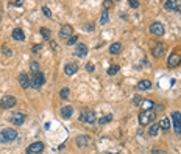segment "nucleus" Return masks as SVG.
I'll use <instances>...</instances> for the list:
<instances>
[{
  "label": "nucleus",
  "instance_id": "nucleus-1",
  "mask_svg": "<svg viewBox=\"0 0 181 154\" xmlns=\"http://www.w3.org/2000/svg\"><path fill=\"white\" fill-rule=\"evenodd\" d=\"M150 50H151L153 56H156V58H162V56L165 55L167 47H165V44H162V42H153V44H151V47H150Z\"/></svg>",
  "mask_w": 181,
  "mask_h": 154
},
{
  "label": "nucleus",
  "instance_id": "nucleus-2",
  "mask_svg": "<svg viewBox=\"0 0 181 154\" xmlns=\"http://www.w3.org/2000/svg\"><path fill=\"white\" fill-rule=\"evenodd\" d=\"M179 64H181V53L179 51H173L169 56V59H167V66H169V69H175Z\"/></svg>",
  "mask_w": 181,
  "mask_h": 154
},
{
  "label": "nucleus",
  "instance_id": "nucleus-3",
  "mask_svg": "<svg viewBox=\"0 0 181 154\" xmlns=\"http://www.w3.org/2000/svg\"><path fill=\"white\" fill-rule=\"evenodd\" d=\"M154 118V112L153 111H142L139 114V123L144 126V125H148L151 120Z\"/></svg>",
  "mask_w": 181,
  "mask_h": 154
},
{
  "label": "nucleus",
  "instance_id": "nucleus-4",
  "mask_svg": "<svg viewBox=\"0 0 181 154\" xmlns=\"http://www.w3.org/2000/svg\"><path fill=\"white\" fill-rule=\"evenodd\" d=\"M170 120L173 121L175 132L181 135V112H178V111H173V112H172V118H170Z\"/></svg>",
  "mask_w": 181,
  "mask_h": 154
},
{
  "label": "nucleus",
  "instance_id": "nucleus-5",
  "mask_svg": "<svg viewBox=\"0 0 181 154\" xmlns=\"http://www.w3.org/2000/svg\"><path fill=\"white\" fill-rule=\"evenodd\" d=\"M80 121H84V123H89V125H92L95 123V114L92 111H83L80 114Z\"/></svg>",
  "mask_w": 181,
  "mask_h": 154
},
{
  "label": "nucleus",
  "instance_id": "nucleus-6",
  "mask_svg": "<svg viewBox=\"0 0 181 154\" xmlns=\"http://www.w3.org/2000/svg\"><path fill=\"white\" fill-rule=\"evenodd\" d=\"M0 106H2L3 109L14 108V106H16V98L11 97V95H6V97H3L2 100H0Z\"/></svg>",
  "mask_w": 181,
  "mask_h": 154
},
{
  "label": "nucleus",
  "instance_id": "nucleus-7",
  "mask_svg": "<svg viewBox=\"0 0 181 154\" xmlns=\"http://www.w3.org/2000/svg\"><path fill=\"white\" fill-rule=\"evenodd\" d=\"M150 31H151V34H154V36H162L165 30H164V25H162V23L153 22V23L150 25Z\"/></svg>",
  "mask_w": 181,
  "mask_h": 154
},
{
  "label": "nucleus",
  "instance_id": "nucleus-8",
  "mask_svg": "<svg viewBox=\"0 0 181 154\" xmlns=\"http://www.w3.org/2000/svg\"><path fill=\"white\" fill-rule=\"evenodd\" d=\"M72 33H73V28L70 27V25H62L61 30H59V37L61 39H70Z\"/></svg>",
  "mask_w": 181,
  "mask_h": 154
},
{
  "label": "nucleus",
  "instance_id": "nucleus-9",
  "mask_svg": "<svg viewBox=\"0 0 181 154\" xmlns=\"http://www.w3.org/2000/svg\"><path fill=\"white\" fill-rule=\"evenodd\" d=\"M44 83H45V76H44L42 73H36V75L33 76V80H31V87L39 89Z\"/></svg>",
  "mask_w": 181,
  "mask_h": 154
},
{
  "label": "nucleus",
  "instance_id": "nucleus-10",
  "mask_svg": "<svg viewBox=\"0 0 181 154\" xmlns=\"http://www.w3.org/2000/svg\"><path fill=\"white\" fill-rule=\"evenodd\" d=\"M42 149H44V143L42 142H34L27 148V152L28 154H39Z\"/></svg>",
  "mask_w": 181,
  "mask_h": 154
},
{
  "label": "nucleus",
  "instance_id": "nucleus-11",
  "mask_svg": "<svg viewBox=\"0 0 181 154\" xmlns=\"http://www.w3.org/2000/svg\"><path fill=\"white\" fill-rule=\"evenodd\" d=\"M11 123H12V125H16V126L23 125V123H25V115H23L22 112H16V114L11 117Z\"/></svg>",
  "mask_w": 181,
  "mask_h": 154
},
{
  "label": "nucleus",
  "instance_id": "nucleus-12",
  "mask_svg": "<svg viewBox=\"0 0 181 154\" xmlns=\"http://www.w3.org/2000/svg\"><path fill=\"white\" fill-rule=\"evenodd\" d=\"M19 83H20V87L22 89H28L31 86V80L28 78L27 73H20L19 75Z\"/></svg>",
  "mask_w": 181,
  "mask_h": 154
},
{
  "label": "nucleus",
  "instance_id": "nucleus-13",
  "mask_svg": "<svg viewBox=\"0 0 181 154\" xmlns=\"http://www.w3.org/2000/svg\"><path fill=\"white\" fill-rule=\"evenodd\" d=\"M2 132H3V135L6 137L8 142H12V140L17 139V132H16L14 129H9V128H6V129H3Z\"/></svg>",
  "mask_w": 181,
  "mask_h": 154
},
{
  "label": "nucleus",
  "instance_id": "nucleus-14",
  "mask_svg": "<svg viewBox=\"0 0 181 154\" xmlns=\"http://www.w3.org/2000/svg\"><path fill=\"white\" fill-rule=\"evenodd\" d=\"M75 55L78 56V58H84L87 55V47L84 44H78V45H76V48H75Z\"/></svg>",
  "mask_w": 181,
  "mask_h": 154
},
{
  "label": "nucleus",
  "instance_id": "nucleus-15",
  "mask_svg": "<svg viewBox=\"0 0 181 154\" xmlns=\"http://www.w3.org/2000/svg\"><path fill=\"white\" fill-rule=\"evenodd\" d=\"M75 143L78 145V146H87L90 143V137H87V135H78V137L75 139Z\"/></svg>",
  "mask_w": 181,
  "mask_h": 154
},
{
  "label": "nucleus",
  "instance_id": "nucleus-16",
  "mask_svg": "<svg viewBox=\"0 0 181 154\" xmlns=\"http://www.w3.org/2000/svg\"><path fill=\"white\" fill-rule=\"evenodd\" d=\"M76 70H78V67H76V64H73V62L66 64V67H64V73L69 75V76L75 75V73H76Z\"/></svg>",
  "mask_w": 181,
  "mask_h": 154
},
{
  "label": "nucleus",
  "instance_id": "nucleus-17",
  "mask_svg": "<svg viewBox=\"0 0 181 154\" xmlns=\"http://www.w3.org/2000/svg\"><path fill=\"white\" fill-rule=\"evenodd\" d=\"M120 50H122V44H120V42H114V44L109 45V53H111V55L120 53Z\"/></svg>",
  "mask_w": 181,
  "mask_h": 154
},
{
  "label": "nucleus",
  "instance_id": "nucleus-18",
  "mask_svg": "<svg viewBox=\"0 0 181 154\" xmlns=\"http://www.w3.org/2000/svg\"><path fill=\"white\" fill-rule=\"evenodd\" d=\"M72 114H73L72 106H64V108L61 109V115H62L64 118H70V117H72Z\"/></svg>",
  "mask_w": 181,
  "mask_h": 154
},
{
  "label": "nucleus",
  "instance_id": "nucleus-19",
  "mask_svg": "<svg viewBox=\"0 0 181 154\" xmlns=\"http://www.w3.org/2000/svg\"><path fill=\"white\" fill-rule=\"evenodd\" d=\"M12 39H14V41H23V39H25L23 31H22L20 28H16L14 31H12Z\"/></svg>",
  "mask_w": 181,
  "mask_h": 154
},
{
  "label": "nucleus",
  "instance_id": "nucleus-20",
  "mask_svg": "<svg viewBox=\"0 0 181 154\" xmlns=\"http://www.w3.org/2000/svg\"><path fill=\"white\" fill-rule=\"evenodd\" d=\"M179 3L175 2V0H167V2H164V8L165 9H178Z\"/></svg>",
  "mask_w": 181,
  "mask_h": 154
},
{
  "label": "nucleus",
  "instance_id": "nucleus-21",
  "mask_svg": "<svg viewBox=\"0 0 181 154\" xmlns=\"http://www.w3.org/2000/svg\"><path fill=\"white\" fill-rule=\"evenodd\" d=\"M150 87H151V81H148V80H142V81L137 84L139 91H147V89H150Z\"/></svg>",
  "mask_w": 181,
  "mask_h": 154
},
{
  "label": "nucleus",
  "instance_id": "nucleus-22",
  "mask_svg": "<svg viewBox=\"0 0 181 154\" xmlns=\"http://www.w3.org/2000/svg\"><path fill=\"white\" fill-rule=\"evenodd\" d=\"M154 106V103L153 101H150V100H144L140 103V108L144 109V111H151V108Z\"/></svg>",
  "mask_w": 181,
  "mask_h": 154
},
{
  "label": "nucleus",
  "instance_id": "nucleus-23",
  "mask_svg": "<svg viewBox=\"0 0 181 154\" xmlns=\"http://www.w3.org/2000/svg\"><path fill=\"white\" fill-rule=\"evenodd\" d=\"M159 128H161V129H164V131H167L170 128V118H161Z\"/></svg>",
  "mask_w": 181,
  "mask_h": 154
},
{
  "label": "nucleus",
  "instance_id": "nucleus-24",
  "mask_svg": "<svg viewBox=\"0 0 181 154\" xmlns=\"http://www.w3.org/2000/svg\"><path fill=\"white\" fill-rule=\"evenodd\" d=\"M112 120V115L111 114H108V115H105V117H101V118H98V125H106V123H109Z\"/></svg>",
  "mask_w": 181,
  "mask_h": 154
},
{
  "label": "nucleus",
  "instance_id": "nucleus-25",
  "mask_svg": "<svg viewBox=\"0 0 181 154\" xmlns=\"http://www.w3.org/2000/svg\"><path fill=\"white\" fill-rule=\"evenodd\" d=\"M159 129H161V128H159V125H153V126H150L148 134H150L151 137H154V135H156V134L159 132Z\"/></svg>",
  "mask_w": 181,
  "mask_h": 154
},
{
  "label": "nucleus",
  "instance_id": "nucleus-26",
  "mask_svg": "<svg viewBox=\"0 0 181 154\" xmlns=\"http://www.w3.org/2000/svg\"><path fill=\"white\" fill-rule=\"evenodd\" d=\"M108 20H109V14H108V11L105 9L101 12V17H100V23L101 25H105V23H108Z\"/></svg>",
  "mask_w": 181,
  "mask_h": 154
},
{
  "label": "nucleus",
  "instance_id": "nucleus-27",
  "mask_svg": "<svg viewBox=\"0 0 181 154\" xmlns=\"http://www.w3.org/2000/svg\"><path fill=\"white\" fill-rule=\"evenodd\" d=\"M30 67H31V72H33L34 75H36V73H39V64H37L36 61H31Z\"/></svg>",
  "mask_w": 181,
  "mask_h": 154
},
{
  "label": "nucleus",
  "instance_id": "nucleus-28",
  "mask_svg": "<svg viewBox=\"0 0 181 154\" xmlns=\"http://www.w3.org/2000/svg\"><path fill=\"white\" fill-rule=\"evenodd\" d=\"M39 31H41V34H42V37H44V39H50V30H48V28L42 27Z\"/></svg>",
  "mask_w": 181,
  "mask_h": 154
},
{
  "label": "nucleus",
  "instance_id": "nucleus-29",
  "mask_svg": "<svg viewBox=\"0 0 181 154\" xmlns=\"http://www.w3.org/2000/svg\"><path fill=\"white\" fill-rule=\"evenodd\" d=\"M119 66H111L109 69H108V75H115V73H117L119 72Z\"/></svg>",
  "mask_w": 181,
  "mask_h": 154
},
{
  "label": "nucleus",
  "instance_id": "nucleus-30",
  "mask_svg": "<svg viewBox=\"0 0 181 154\" xmlns=\"http://www.w3.org/2000/svg\"><path fill=\"white\" fill-rule=\"evenodd\" d=\"M76 42H78V37L76 36H72L70 39H67V45H75Z\"/></svg>",
  "mask_w": 181,
  "mask_h": 154
},
{
  "label": "nucleus",
  "instance_id": "nucleus-31",
  "mask_svg": "<svg viewBox=\"0 0 181 154\" xmlns=\"http://www.w3.org/2000/svg\"><path fill=\"white\" fill-rule=\"evenodd\" d=\"M59 95H61V98H69V89H62V91L59 92Z\"/></svg>",
  "mask_w": 181,
  "mask_h": 154
},
{
  "label": "nucleus",
  "instance_id": "nucleus-32",
  "mask_svg": "<svg viewBox=\"0 0 181 154\" xmlns=\"http://www.w3.org/2000/svg\"><path fill=\"white\" fill-rule=\"evenodd\" d=\"M128 5H130L131 8H134V9H136V8L139 6V2H137V0H130V2H128Z\"/></svg>",
  "mask_w": 181,
  "mask_h": 154
},
{
  "label": "nucleus",
  "instance_id": "nucleus-33",
  "mask_svg": "<svg viewBox=\"0 0 181 154\" xmlns=\"http://www.w3.org/2000/svg\"><path fill=\"white\" fill-rule=\"evenodd\" d=\"M42 12H44V14H45L47 17H51V11H50L47 6H42Z\"/></svg>",
  "mask_w": 181,
  "mask_h": 154
},
{
  "label": "nucleus",
  "instance_id": "nucleus-34",
  "mask_svg": "<svg viewBox=\"0 0 181 154\" xmlns=\"http://www.w3.org/2000/svg\"><path fill=\"white\" fill-rule=\"evenodd\" d=\"M42 50V44H36L33 47V53H37V51H41Z\"/></svg>",
  "mask_w": 181,
  "mask_h": 154
},
{
  "label": "nucleus",
  "instance_id": "nucleus-35",
  "mask_svg": "<svg viewBox=\"0 0 181 154\" xmlns=\"http://www.w3.org/2000/svg\"><path fill=\"white\" fill-rule=\"evenodd\" d=\"M86 70H87V72H94V70H95L94 64H90V62H89V64H86Z\"/></svg>",
  "mask_w": 181,
  "mask_h": 154
},
{
  "label": "nucleus",
  "instance_id": "nucleus-36",
  "mask_svg": "<svg viewBox=\"0 0 181 154\" xmlns=\"http://www.w3.org/2000/svg\"><path fill=\"white\" fill-rule=\"evenodd\" d=\"M151 152H153V154H165V151H162V149H159V148H153Z\"/></svg>",
  "mask_w": 181,
  "mask_h": 154
},
{
  "label": "nucleus",
  "instance_id": "nucleus-37",
  "mask_svg": "<svg viewBox=\"0 0 181 154\" xmlns=\"http://www.w3.org/2000/svg\"><path fill=\"white\" fill-rule=\"evenodd\" d=\"M8 140H6V137L3 135V132H0V143H6Z\"/></svg>",
  "mask_w": 181,
  "mask_h": 154
},
{
  "label": "nucleus",
  "instance_id": "nucleus-38",
  "mask_svg": "<svg viewBox=\"0 0 181 154\" xmlns=\"http://www.w3.org/2000/svg\"><path fill=\"white\" fill-rule=\"evenodd\" d=\"M2 51H3V53H5L6 56H11V50H9V48H6V47H3V48H2Z\"/></svg>",
  "mask_w": 181,
  "mask_h": 154
},
{
  "label": "nucleus",
  "instance_id": "nucleus-39",
  "mask_svg": "<svg viewBox=\"0 0 181 154\" xmlns=\"http://www.w3.org/2000/svg\"><path fill=\"white\" fill-rule=\"evenodd\" d=\"M108 154H114V152H108Z\"/></svg>",
  "mask_w": 181,
  "mask_h": 154
}]
</instances>
